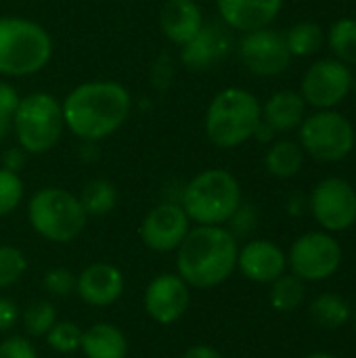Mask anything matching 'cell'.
I'll return each instance as SVG.
<instances>
[{
  "label": "cell",
  "instance_id": "1",
  "mask_svg": "<svg viewBox=\"0 0 356 358\" xmlns=\"http://www.w3.org/2000/svg\"><path fill=\"white\" fill-rule=\"evenodd\" d=\"M61 107L65 128L80 141L97 143L126 124L132 111V96L120 82L94 80L76 86Z\"/></svg>",
  "mask_w": 356,
  "mask_h": 358
},
{
  "label": "cell",
  "instance_id": "2",
  "mask_svg": "<svg viewBox=\"0 0 356 358\" xmlns=\"http://www.w3.org/2000/svg\"><path fill=\"white\" fill-rule=\"evenodd\" d=\"M237 237L227 227H191L176 250V275L195 289L222 285L237 271Z\"/></svg>",
  "mask_w": 356,
  "mask_h": 358
},
{
  "label": "cell",
  "instance_id": "3",
  "mask_svg": "<svg viewBox=\"0 0 356 358\" xmlns=\"http://www.w3.org/2000/svg\"><path fill=\"white\" fill-rule=\"evenodd\" d=\"M189 220L204 227H225L241 206L239 180L220 168L195 174L183 189L180 201Z\"/></svg>",
  "mask_w": 356,
  "mask_h": 358
},
{
  "label": "cell",
  "instance_id": "4",
  "mask_svg": "<svg viewBox=\"0 0 356 358\" xmlns=\"http://www.w3.org/2000/svg\"><path fill=\"white\" fill-rule=\"evenodd\" d=\"M262 120V105L245 88L220 90L206 111V134L220 149H235L250 138Z\"/></svg>",
  "mask_w": 356,
  "mask_h": 358
},
{
  "label": "cell",
  "instance_id": "5",
  "mask_svg": "<svg viewBox=\"0 0 356 358\" xmlns=\"http://www.w3.org/2000/svg\"><path fill=\"white\" fill-rule=\"evenodd\" d=\"M52 57V38L25 17H0V73L8 78L34 76Z\"/></svg>",
  "mask_w": 356,
  "mask_h": 358
},
{
  "label": "cell",
  "instance_id": "6",
  "mask_svg": "<svg viewBox=\"0 0 356 358\" xmlns=\"http://www.w3.org/2000/svg\"><path fill=\"white\" fill-rule=\"evenodd\" d=\"M27 220L42 239L50 243H71L86 229L88 214L78 195L61 187H44L31 195Z\"/></svg>",
  "mask_w": 356,
  "mask_h": 358
},
{
  "label": "cell",
  "instance_id": "7",
  "mask_svg": "<svg viewBox=\"0 0 356 358\" xmlns=\"http://www.w3.org/2000/svg\"><path fill=\"white\" fill-rule=\"evenodd\" d=\"M13 130L25 153L44 155L52 151L65 130L61 103L48 92L21 96L13 115Z\"/></svg>",
  "mask_w": 356,
  "mask_h": 358
},
{
  "label": "cell",
  "instance_id": "8",
  "mask_svg": "<svg viewBox=\"0 0 356 358\" xmlns=\"http://www.w3.org/2000/svg\"><path fill=\"white\" fill-rule=\"evenodd\" d=\"M298 130L302 151L317 162H340L355 149V128L336 109H317Z\"/></svg>",
  "mask_w": 356,
  "mask_h": 358
},
{
  "label": "cell",
  "instance_id": "9",
  "mask_svg": "<svg viewBox=\"0 0 356 358\" xmlns=\"http://www.w3.org/2000/svg\"><path fill=\"white\" fill-rule=\"evenodd\" d=\"M342 264V245L327 231H311L300 235L287 254L292 275L302 281H325L338 273Z\"/></svg>",
  "mask_w": 356,
  "mask_h": 358
},
{
  "label": "cell",
  "instance_id": "10",
  "mask_svg": "<svg viewBox=\"0 0 356 358\" xmlns=\"http://www.w3.org/2000/svg\"><path fill=\"white\" fill-rule=\"evenodd\" d=\"M353 69L338 59H319L302 76L300 94L315 109H336L353 88Z\"/></svg>",
  "mask_w": 356,
  "mask_h": 358
},
{
  "label": "cell",
  "instance_id": "11",
  "mask_svg": "<svg viewBox=\"0 0 356 358\" xmlns=\"http://www.w3.org/2000/svg\"><path fill=\"white\" fill-rule=\"evenodd\" d=\"M315 220L327 233L348 231L356 222V189L340 176L323 178L308 199Z\"/></svg>",
  "mask_w": 356,
  "mask_h": 358
},
{
  "label": "cell",
  "instance_id": "12",
  "mask_svg": "<svg viewBox=\"0 0 356 358\" xmlns=\"http://www.w3.org/2000/svg\"><path fill=\"white\" fill-rule=\"evenodd\" d=\"M239 59L248 67V71L269 78L283 73L292 63V52L285 42V34L262 27L256 31H248L239 42Z\"/></svg>",
  "mask_w": 356,
  "mask_h": 358
},
{
  "label": "cell",
  "instance_id": "13",
  "mask_svg": "<svg viewBox=\"0 0 356 358\" xmlns=\"http://www.w3.org/2000/svg\"><path fill=\"white\" fill-rule=\"evenodd\" d=\"M191 231V220L178 201H164L147 212L141 222V241L147 250L157 254L176 252L187 233Z\"/></svg>",
  "mask_w": 356,
  "mask_h": 358
},
{
  "label": "cell",
  "instance_id": "14",
  "mask_svg": "<svg viewBox=\"0 0 356 358\" xmlns=\"http://www.w3.org/2000/svg\"><path fill=\"white\" fill-rule=\"evenodd\" d=\"M191 304V287L176 273H162L153 277L145 289L143 306L149 319L159 325L180 321Z\"/></svg>",
  "mask_w": 356,
  "mask_h": 358
},
{
  "label": "cell",
  "instance_id": "15",
  "mask_svg": "<svg viewBox=\"0 0 356 358\" xmlns=\"http://www.w3.org/2000/svg\"><path fill=\"white\" fill-rule=\"evenodd\" d=\"M237 268L248 281L271 285L275 279L285 275L287 254L269 239H252L239 248Z\"/></svg>",
  "mask_w": 356,
  "mask_h": 358
},
{
  "label": "cell",
  "instance_id": "16",
  "mask_svg": "<svg viewBox=\"0 0 356 358\" xmlns=\"http://www.w3.org/2000/svg\"><path fill=\"white\" fill-rule=\"evenodd\" d=\"M126 281L124 273L109 262H94L76 275L78 298L94 308H105L115 304L124 294Z\"/></svg>",
  "mask_w": 356,
  "mask_h": 358
},
{
  "label": "cell",
  "instance_id": "17",
  "mask_svg": "<svg viewBox=\"0 0 356 358\" xmlns=\"http://www.w3.org/2000/svg\"><path fill=\"white\" fill-rule=\"evenodd\" d=\"M233 40L227 25L204 23L199 34L180 46V61L191 71H208L216 67L231 50Z\"/></svg>",
  "mask_w": 356,
  "mask_h": 358
},
{
  "label": "cell",
  "instance_id": "18",
  "mask_svg": "<svg viewBox=\"0 0 356 358\" xmlns=\"http://www.w3.org/2000/svg\"><path fill=\"white\" fill-rule=\"evenodd\" d=\"M222 23L237 31L269 27L281 13L283 0H216Z\"/></svg>",
  "mask_w": 356,
  "mask_h": 358
},
{
  "label": "cell",
  "instance_id": "19",
  "mask_svg": "<svg viewBox=\"0 0 356 358\" xmlns=\"http://www.w3.org/2000/svg\"><path fill=\"white\" fill-rule=\"evenodd\" d=\"M204 23V10L195 0H166L159 10V27L164 36L176 46L191 42Z\"/></svg>",
  "mask_w": 356,
  "mask_h": 358
},
{
  "label": "cell",
  "instance_id": "20",
  "mask_svg": "<svg viewBox=\"0 0 356 358\" xmlns=\"http://www.w3.org/2000/svg\"><path fill=\"white\" fill-rule=\"evenodd\" d=\"M304 117H306V103L302 94L294 90H279L271 94L269 101L262 105V122H266L277 134L300 128Z\"/></svg>",
  "mask_w": 356,
  "mask_h": 358
},
{
  "label": "cell",
  "instance_id": "21",
  "mask_svg": "<svg viewBox=\"0 0 356 358\" xmlns=\"http://www.w3.org/2000/svg\"><path fill=\"white\" fill-rule=\"evenodd\" d=\"M80 350L86 358H126L128 340L113 323H94L82 334Z\"/></svg>",
  "mask_w": 356,
  "mask_h": 358
},
{
  "label": "cell",
  "instance_id": "22",
  "mask_svg": "<svg viewBox=\"0 0 356 358\" xmlns=\"http://www.w3.org/2000/svg\"><path fill=\"white\" fill-rule=\"evenodd\" d=\"M264 166L275 178H292L304 166V151L300 143L275 141L264 155Z\"/></svg>",
  "mask_w": 356,
  "mask_h": 358
},
{
  "label": "cell",
  "instance_id": "23",
  "mask_svg": "<svg viewBox=\"0 0 356 358\" xmlns=\"http://www.w3.org/2000/svg\"><path fill=\"white\" fill-rule=\"evenodd\" d=\"M308 315L315 325L323 329H340L353 317L350 304L338 294H321L311 302Z\"/></svg>",
  "mask_w": 356,
  "mask_h": 358
},
{
  "label": "cell",
  "instance_id": "24",
  "mask_svg": "<svg viewBox=\"0 0 356 358\" xmlns=\"http://www.w3.org/2000/svg\"><path fill=\"white\" fill-rule=\"evenodd\" d=\"M285 42L292 57H313L325 44V31L315 21H300L285 31Z\"/></svg>",
  "mask_w": 356,
  "mask_h": 358
},
{
  "label": "cell",
  "instance_id": "25",
  "mask_svg": "<svg viewBox=\"0 0 356 358\" xmlns=\"http://www.w3.org/2000/svg\"><path fill=\"white\" fill-rule=\"evenodd\" d=\"M78 199L88 216H105L118 206V189L105 178H94L86 182Z\"/></svg>",
  "mask_w": 356,
  "mask_h": 358
},
{
  "label": "cell",
  "instance_id": "26",
  "mask_svg": "<svg viewBox=\"0 0 356 358\" xmlns=\"http://www.w3.org/2000/svg\"><path fill=\"white\" fill-rule=\"evenodd\" d=\"M329 50L334 52V59L346 63L348 67L356 65V19L342 17L338 19L327 34Z\"/></svg>",
  "mask_w": 356,
  "mask_h": 358
},
{
  "label": "cell",
  "instance_id": "27",
  "mask_svg": "<svg viewBox=\"0 0 356 358\" xmlns=\"http://www.w3.org/2000/svg\"><path fill=\"white\" fill-rule=\"evenodd\" d=\"M306 287L296 275H281L271 283V306L279 313H294L304 302Z\"/></svg>",
  "mask_w": 356,
  "mask_h": 358
},
{
  "label": "cell",
  "instance_id": "28",
  "mask_svg": "<svg viewBox=\"0 0 356 358\" xmlns=\"http://www.w3.org/2000/svg\"><path fill=\"white\" fill-rule=\"evenodd\" d=\"M21 323L27 336L31 338H44L50 327L57 323V308L48 300H36L27 304L21 313Z\"/></svg>",
  "mask_w": 356,
  "mask_h": 358
},
{
  "label": "cell",
  "instance_id": "29",
  "mask_svg": "<svg viewBox=\"0 0 356 358\" xmlns=\"http://www.w3.org/2000/svg\"><path fill=\"white\" fill-rule=\"evenodd\" d=\"M82 334H84V329H80V325H76L71 321H57L44 338H46V344L55 352L71 355V352L80 350Z\"/></svg>",
  "mask_w": 356,
  "mask_h": 358
},
{
  "label": "cell",
  "instance_id": "30",
  "mask_svg": "<svg viewBox=\"0 0 356 358\" xmlns=\"http://www.w3.org/2000/svg\"><path fill=\"white\" fill-rule=\"evenodd\" d=\"M27 273V258L19 248L0 245V289H6L21 281Z\"/></svg>",
  "mask_w": 356,
  "mask_h": 358
},
{
  "label": "cell",
  "instance_id": "31",
  "mask_svg": "<svg viewBox=\"0 0 356 358\" xmlns=\"http://www.w3.org/2000/svg\"><path fill=\"white\" fill-rule=\"evenodd\" d=\"M23 199V180L17 172L0 168V218L13 214Z\"/></svg>",
  "mask_w": 356,
  "mask_h": 358
},
{
  "label": "cell",
  "instance_id": "32",
  "mask_svg": "<svg viewBox=\"0 0 356 358\" xmlns=\"http://www.w3.org/2000/svg\"><path fill=\"white\" fill-rule=\"evenodd\" d=\"M42 287L52 298H65L76 292V275L69 268H50L42 277Z\"/></svg>",
  "mask_w": 356,
  "mask_h": 358
},
{
  "label": "cell",
  "instance_id": "33",
  "mask_svg": "<svg viewBox=\"0 0 356 358\" xmlns=\"http://www.w3.org/2000/svg\"><path fill=\"white\" fill-rule=\"evenodd\" d=\"M256 222H258L256 208L241 201V206L235 210V214L231 216V220H229L227 224H229V231H231L235 237H245V235H250V233L256 229Z\"/></svg>",
  "mask_w": 356,
  "mask_h": 358
},
{
  "label": "cell",
  "instance_id": "34",
  "mask_svg": "<svg viewBox=\"0 0 356 358\" xmlns=\"http://www.w3.org/2000/svg\"><path fill=\"white\" fill-rule=\"evenodd\" d=\"M0 358H38V352L27 338L10 336L0 344Z\"/></svg>",
  "mask_w": 356,
  "mask_h": 358
},
{
  "label": "cell",
  "instance_id": "35",
  "mask_svg": "<svg viewBox=\"0 0 356 358\" xmlns=\"http://www.w3.org/2000/svg\"><path fill=\"white\" fill-rule=\"evenodd\" d=\"M19 101H21V96H19L17 88L8 82H0V117L13 120Z\"/></svg>",
  "mask_w": 356,
  "mask_h": 358
},
{
  "label": "cell",
  "instance_id": "36",
  "mask_svg": "<svg viewBox=\"0 0 356 358\" xmlns=\"http://www.w3.org/2000/svg\"><path fill=\"white\" fill-rule=\"evenodd\" d=\"M21 319V313L17 308V304L4 296H0V334L13 329Z\"/></svg>",
  "mask_w": 356,
  "mask_h": 358
},
{
  "label": "cell",
  "instance_id": "37",
  "mask_svg": "<svg viewBox=\"0 0 356 358\" xmlns=\"http://www.w3.org/2000/svg\"><path fill=\"white\" fill-rule=\"evenodd\" d=\"M2 168H6V170H10V172H17L19 174V170L23 168V164H25V151L19 147V149H8L6 153H4V157H2Z\"/></svg>",
  "mask_w": 356,
  "mask_h": 358
},
{
  "label": "cell",
  "instance_id": "38",
  "mask_svg": "<svg viewBox=\"0 0 356 358\" xmlns=\"http://www.w3.org/2000/svg\"><path fill=\"white\" fill-rule=\"evenodd\" d=\"M180 358H225L216 348L212 346H206V344H197V346H191L185 355Z\"/></svg>",
  "mask_w": 356,
  "mask_h": 358
},
{
  "label": "cell",
  "instance_id": "39",
  "mask_svg": "<svg viewBox=\"0 0 356 358\" xmlns=\"http://www.w3.org/2000/svg\"><path fill=\"white\" fill-rule=\"evenodd\" d=\"M275 136H277V132H275L266 122L260 120V124H258V128H256V132H254V138H256L258 143H275Z\"/></svg>",
  "mask_w": 356,
  "mask_h": 358
},
{
  "label": "cell",
  "instance_id": "40",
  "mask_svg": "<svg viewBox=\"0 0 356 358\" xmlns=\"http://www.w3.org/2000/svg\"><path fill=\"white\" fill-rule=\"evenodd\" d=\"M13 128V120H8V117H0V143L6 138V134H8V130Z\"/></svg>",
  "mask_w": 356,
  "mask_h": 358
},
{
  "label": "cell",
  "instance_id": "41",
  "mask_svg": "<svg viewBox=\"0 0 356 358\" xmlns=\"http://www.w3.org/2000/svg\"><path fill=\"white\" fill-rule=\"evenodd\" d=\"M306 358H336L334 355H327V352H313V355H308Z\"/></svg>",
  "mask_w": 356,
  "mask_h": 358
},
{
  "label": "cell",
  "instance_id": "42",
  "mask_svg": "<svg viewBox=\"0 0 356 358\" xmlns=\"http://www.w3.org/2000/svg\"><path fill=\"white\" fill-rule=\"evenodd\" d=\"M350 92H355L356 94V76H353V88H350Z\"/></svg>",
  "mask_w": 356,
  "mask_h": 358
},
{
  "label": "cell",
  "instance_id": "43",
  "mask_svg": "<svg viewBox=\"0 0 356 358\" xmlns=\"http://www.w3.org/2000/svg\"><path fill=\"white\" fill-rule=\"evenodd\" d=\"M353 321H355V334H356V310H355V315H353Z\"/></svg>",
  "mask_w": 356,
  "mask_h": 358
},
{
  "label": "cell",
  "instance_id": "44",
  "mask_svg": "<svg viewBox=\"0 0 356 358\" xmlns=\"http://www.w3.org/2000/svg\"><path fill=\"white\" fill-rule=\"evenodd\" d=\"M195 2H199V0H195Z\"/></svg>",
  "mask_w": 356,
  "mask_h": 358
}]
</instances>
